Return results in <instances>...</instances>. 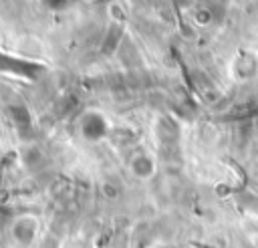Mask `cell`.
Listing matches in <instances>:
<instances>
[{
    "label": "cell",
    "instance_id": "cell-1",
    "mask_svg": "<svg viewBox=\"0 0 258 248\" xmlns=\"http://www.w3.org/2000/svg\"><path fill=\"white\" fill-rule=\"evenodd\" d=\"M232 77L240 83H250L258 77V52L242 48L232 60Z\"/></svg>",
    "mask_w": 258,
    "mask_h": 248
}]
</instances>
